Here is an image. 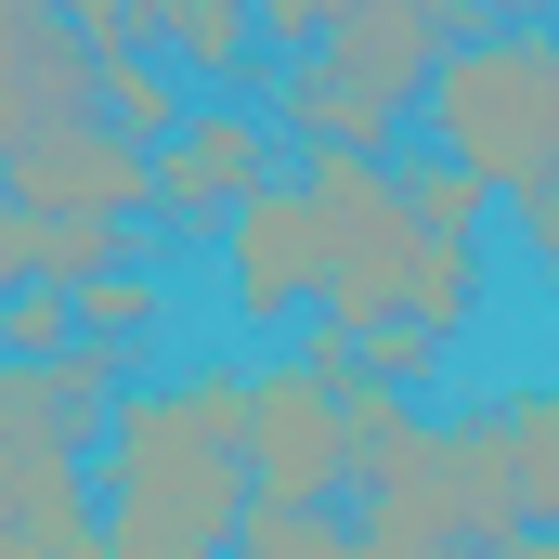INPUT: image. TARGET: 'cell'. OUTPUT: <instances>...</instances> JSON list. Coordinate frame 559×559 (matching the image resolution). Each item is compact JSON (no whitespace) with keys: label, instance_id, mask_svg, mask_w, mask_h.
Segmentation results:
<instances>
[{"label":"cell","instance_id":"30bf717a","mask_svg":"<svg viewBox=\"0 0 559 559\" xmlns=\"http://www.w3.org/2000/svg\"><path fill=\"white\" fill-rule=\"evenodd\" d=\"M404 209H417V286H404V325L417 338H468L481 325V182L455 169V156H404Z\"/></svg>","mask_w":559,"mask_h":559},{"label":"cell","instance_id":"9a60e30c","mask_svg":"<svg viewBox=\"0 0 559 559\" xmlns=\"http://www.w3.org/2000/svg\"><path fill=\"white\" fill-rule=\"evenodd\" d=\"M235 559H378V547H365V521H338V508H261Z\"/></svg>","mask_w":559,"mask_h":559},{"label":"cell","instance_id":"ba28073f","mask_svg":"<svg viewBox=\"0 0 559 559\" xmlns=\"http://www.w3.org/2000/svg\"><path fill=\"white\" fill-rule=\"evenodd\" d=\"M0 209H39V222H156V156L118 118L39 131V143L0 156Z\"/></svg>","mask_w":559,"mask_h":559},{"label":"cell","instance_id":"7a4b0ae2","mask_svg":"<svg viewBox=\"0 0 559 559\" xmlns=\"http://www.w3.org/2000/svg\"><path fill=\"white\" fill-rule=\"evenodd\" d=\"M455 39H468V0H338L325 39L261 79V105L299 156H378L391 169V143H404V118H429Z\"/></svg>","mask_w":559,"mask_h":559},{"label":"cell","instance_id":"52a82bcc","mask_svg":"<svg viewBox=\"0 0 559 559\" xmlns=\"http://www.w3.org/2000/svg\"><path fill=\"white\" fill-rule=\"evenodd\" d=\"M325 286H338V195L299 156L274 195L222 235V299H235V325H299V312H325Z\"/></svg>","mask_w":559,"mask_h":559},{"label":"cell","instance_id":"8fae6325","mask_svg":"<svg viewBox=\"0 0 559 559\" xmlns=\"http://www.w3.org/2000/svg\"><path fill=\"white\" fill-rule=\"evenodd\" d=\"M0 559H105V495L79 455L0 442Z\"/></svg>","mask_w":559,"mask_h":559},{"label":"cell","instance_id":"9c48e42d","mask_svg":"<svg viewBox=\"0 0 559 559\" xmlns=\"http://www.w3.org/2000/svg\"><path fill=\"white\" fill-rule=\"evenodd\" d=\"M105 118V52L66 0H0V156L39 131Z\"/></svg>","mask_w":559,"mask_h":559},{"label":"cell","instance_id":"7c38bea8","mask_svg":"<svg viewBox=\"0 0 559 559\" xmlns=\"http://www.w3.org/2000/svg\"><path fill=\"white\" fill-rule=\"evenodd\" d=\"M143 39L195 79V92H261V13L248 0H143Z\"/></svg>","mask_w":559,"mask_h":559},{"label":"cell","instance_id":"2e32d148","mask_svg":"<svg viewBox=\"0 0 559 559\" xmlns=\"http://www.w3.org/2000/svg\"><path fill=\"white\" fill-rule=\"evenodd\" d=\"M495 559H559V534H521V547H495Z\"/></svg>","mask_w":559,"mask_h":559},{"label":"cell","instance_id":"8992f818","mask_svg":"<svg viewBox=\"0 0 559 559\" xmlns=\"http://www.w3.org/2000/svg\"><path fill=\"white\" fill-rule=\"evenodd\" d=\"M286 169H299V156H286L274 105H261V92H209V105L182 118V143H156V235H182V248L235 235Z\"/></svg>","mask_w":559,"mask_h":559},{"label":"cell","instance_id":"5bb4252c","mask_svg":"<svg viewBox=\"0 0 559 559\" xmlns=\"http://www.w3.org/2000/svg\"><path fill=\"white\" fill-rule=\"evenodd\" d=\"M66 299H79V352H105V365H143V338L169 325L156 274H105V286H66Z\"/></svg>","mask_w":559,"mask_h":559},{"label":"cell","instance_id":"e0dca14e","mask_svg":"<svg viewBox=\"0 0 559 559\" xmlns=\"http://www.w3.org/2000/svg\"><path fill=\"white\" fill-rule=\"evenodd\" d=\"M365 547H378V559H442V547H391V534H365Z\"/></svg>","mask_w":559,"mask_h":559},{"label":"cell","instance_id":"277c9868","mask_svg":"<svg viewBox=\"0 0 559 559\" xmlns=\"http://www.w3.org/2000/svg\"><path fill=\"white\" fill-rule=\"evenodd\" d=\"M429 156H455L481 195H534L559 156V26H521V13H468L442 92H429Z\"/></svg>","mask_w":559,"mask_h":559},{"label":"cell","instance_id":"5b68a950","mask_svg":"<svg viewBox=\"0 0 559 559\" xmlns=\"http://www.w3.org/2000/svg\"><path fill=\"white\" fill-rule=\"evenodd\" d=\"M248 468H261V508H338L365 481V378L325 338L248 365Z\"/></svg>","mask_w":559,"mask_h":559},{"label":"cell","instance_id":"4fadbf2b","mask_svg":"<svg viewBox=\"0 0 559 559\" xmlns=\"http://www.w3.org/2000/svg\"><path fill=\"white\" fill-rule=\"evenodd\" d=\"M481 417H495V442H508L521 521H534V534H559V391H547V378H521V391H495Z\"/></svg>","mask_w":559,"mask_h":559},{"label":"cell","instance_id":"6da1fadb","mask_svg":"<svg viewBox=\"0 0 559 559\" xmlns=\"http://www.w3.org/2000/svg\"><path fill=\"white\" fill-rule=\"evenodd\" d=\"M105 559H235L261 521L248 365H169L105 429Z\"/></svg>","mask_w":559,"mask_h":559},{"label":"cell","instance_id":"3957f363","mask_svg":"<svg viewBox=\"0 0 559 559\" xmlns=\"http://www.w3.org/2000/svg\"><path fill=\"white\" fill-rule=\"evenodd\" d=\"M352 495H365V534L442 547V559H495L534 534L495 417H417L404 391H365V481Z\"/></svg>","mask_w":559,"mask_h":559}]
</instances>
